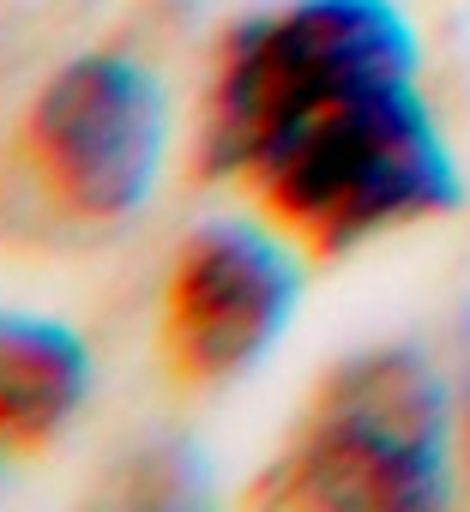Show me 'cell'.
<instances>
[{"mask_svg": "<svg viewBox=\"0 0 470 512\" xmlns=\"http://www.w3.org/2000/svg\"><path fill=\"white\" fill-rule=\"evenodd\" d=\"M458 404H464V428H470V308L458 314Z\"/></svg>", "mask_w": 470, "mask_h": 512, "instance_id": "cell-8", "label": "cell"}, {"mask_svg": "<svg viewBox=\"0 0 470 512\" xmlns=\"http://www.w3.org/2000/svg\"><path fill=\"white\" fill-rule=\"evenodd\" d=\"M302 296L296 260L254 223H205L169 278V362L193 386L248 374Z\"/></svg>", "mask_w": 470, "mask_h": 512, "instance_id": "cell-5", "label": "cell"}, {"mask_svg": "<svg viewBox=\"0 0 470 512\" xmlns=\"http://www.w3.org/2000/svg\"><path fill=\"white\" fill-rule=\"evenodd\" d=\"M248 181L320 253H350L380 229L458 205V163L416 73H374L332 91L272 139Z\"/></svg>", "mask_w": 470, "mask_h": 512, "instance_id": "cell-1", "label": "cell"}, {"mask_svg": "<svg viewBox=\"0 0 470 512\" xmlns=\"http://www.w3.org/2000/svg\"><path fill=\"white\" fill-rule=\"evenodd\" d=\"M91 392L85 344L37 314H0V446H37Z\"/></svg>", "mask_w": 470, "mask_h": 512, "instance_id": "cell-6", "label": "cell"}, {"mask_svg": "<svg viewBox=\"0 0 470 512\" xmlns=\"http://www.w3.org/2000/svg\"><path fill=\"white\" fill-rule=\"evenodd\" d=\"M410 67H416V37L392 0H290L278 13L235 25L211 85L205 175L248 181L266 145L290 121H302L320 97Z\"/></svg>", "mask_w": 470, "mask_h": 512, "instance_id": "cell-3", "label": "cell"}, {"mask_svg": "<svg viewBox=\"0 0 470 512\" xmlns=\"http://www.w3.org/2000/svg\"><path fill=\"white\" fill-rule=\"evenodd\" d=\"M31 145L67 211L127 217L163 157V91L133 55H79L43 85Z\"/></svg>", "mask_w": 470, "mask_h": 512, "instance_id": "cell-4", "label": "cell"}, {"mask_svg": "<svg viewBox=\"0 0 470 512\" xmlns=\"http://www.w3.org/2000/svg\"><path fill=\"white\" fill-rule=\"evenodd\" d=\"M121 500H133V506H199L205 500V464L193 458V446L157 440L121 470Z\"/></svg>", "mask_w": 470, "mask_h": 512, "instance_id": "cell-7", "label": "cell"}, {"mask_svg": "<svg viewBox=\"0 0 470 512\" xmlns=\"http://www.w3.org/2000/svg\"><path fill=\"white\" fill-rule=\"evenodd\" d=\"M446 434V386L416 350L350 356L254 500L302 512H434L446 506Z\"/></svg>", "mask_w": 470, "mask_h": 512, "instance_id": "cell-2", "label": "cell"}]
</instances>
